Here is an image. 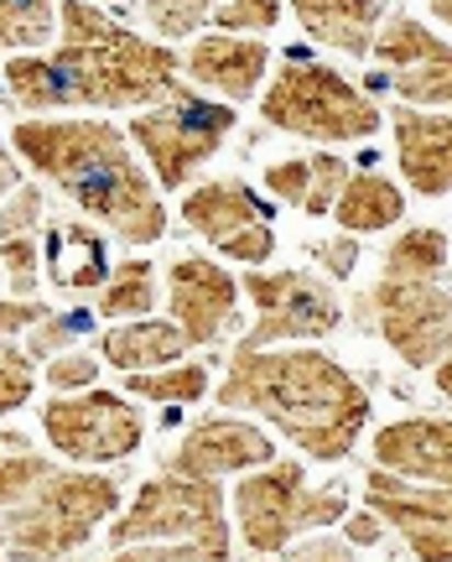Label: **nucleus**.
Masks as SVG:
<instances>
[{
    "mask_svg": "<svg viewBox=\"0 0 452 562\" xmlns=\"http://www.w3.org/2000/svg\"><path fill=\"white\" fill-rule=\"evenodd\" d=\"M182 63L167 42L131 32L89 0L58 5V47L16 53L5 63V89L21 110H146L167 100Z\"/></svg>",
    "mask_w": 452,
    "mask_h": 562,
    "instance_id": "f257e3e1",
    "label": "nucleus"
},
{
    "mask_svg": "<svg viewBox=\"0 0 452 562\" xmlns=\"http://www.w3.org/2000/svg\"><path fill=\"white\" fill-rule=\"evenodd\" d=\"M218 406L265 417L317 463L349 459L370 427V391L323 349H235L218 381Z\"/></svg>",
    "mask_w": 452,
    "mask_h": 562,
    "instance_id": "f03ea898",
    "label": "nucleus"
},
{
    "mask_svg": "<svg viewBox=\"0 0 452 562\" xmlns=\"http://www.w3.org/2000/svg\"><path fill=\"white\" fill-rule=\"evenodd\" d=\"M16 157L42 182H53L63 199L83 209L89 220L115 229L131 245H157L167 235V209L157 199V182L131 151V136L94 115L68 121H21L11 131Z\"/></svg>",
    "mask_w": 452,
    "mask_h": 562,
    "instance_id": "7ed1b4c3",
    "label": "nucleus"
},
{
    "mask_svg": "<svg viewBox=\"0 0 452 562\" xmlns=\"http://www.w3.org/2000/svg\"><path fill=\"white\" fill-rule=\"evenodd\" d=\"M120 510V484L37 453L0 459V558L63 562Z\"/></svg>",
    "mask_w": 452,
    "mask_h": 562,
    "instance_id": "20e7f679",
    "label": "nucleus"
},
{
    "mask_svg": "<svg viewBox=\"0 0 452 562\" xmlns=\"http://www.w3.org/2000/svg\"><path fill=\"white\" fill-rule=\"evenodd\" d=\"M442 277H448V235L421 224L391 240L380 281L359 297L364 328H374L411 370H437L452 360V292Z\"/></svg>",
    "mask_w": 452,
    "mask_h": 562,
    "instance_id": "39448f33",
    "label": "nucleus"
},
{
    "mask_svg": "<svg viewBox=\"0 0 452 562\" xmlns=\"http://www.w3.org/2000/svg\"><path fill=\"white\" fill-rule=\"evenodd\" d=\"M349 516V495L328 484V490H313L302 463L296 459H271L265 469H250L239 474L235 484V521L239 537L250 552L271 558V552H286L292 537L302 531H323Z\"/></svg>",
    "mask_w": 452,
    "mask_h": 562,
    "instance_id": "423d86ee",
    "label": "nucleus"
},
{
    "mask_svg": "<svg viewBox=\"0 0 452 562\" xmlns=\"http://www.w3.org/2000/svg\"><path fill=\"white\" fill-rule=\"evenodd\" d=\"M260 115L271 131L307 140H370L380 131V104L354 89V83L334 74L328 63H292L265 83L260 94Z\"/></svg>",
    "mask_w": 452,
    "mask_h": 562,
    "instance_id": "0eeeda50",
    "label": "nucleus"
},
{
    "mask_svg": "<svg viewBox=\"0 0 452 562\" xmlns=\"http://www.w3.org/2000/svg\"><path fill=\"white\" fill-rule=\"evenodd\" d=\"M235 104L208 100L197 89H172L167 100L146 104L140 115H131V140L136 151L151 161V178L161 188H188L193 172L208 157H218V146L235 131Z\"/></svg>",
    "mask_w": 452,
    "mask_h": 562,
    "instance_id": "6e6552de",
    "label": "nucleus"
},
{
    "mask_svg": "<svg viewBox=\"0 0 452 562\" xmlns=\"http://www.w3.org/2000/svg\"><path fill=\"white\" fill-rule=\"evenodd\" d=\"M131 542H208L229 558V501L218 480H182V474H151L110 526V547Z\"/></svg>",
    "mask_w": 452,
    "mask_h": 562,
    "instance_id": "1a4fd4ad",
    "label": "nucleus"
},
{
    "mask_svg": "<svg viewBox=\"0 0 452 562\" xmlns=\"http://www.w3.org/2000/svg\"><path fill=\"white\" fill-rule=\"evenodd\" d=\"M42 432L74 469L89 463H120L131 459L146 438V417L131 406L125 391H74V396H53L42 406Z\"/></svg>",
    "mask_w": 452,
    "mask_h": 562,
    "instance_id": "9d476101",
    "label": "nucleus"
},
{
    "mask_svg": "<svg viewBox=\"0 0 452 562\" xmlns=\"http://www.w3.org/2000/svg\"><path fill=\"white\" fill-rule=\"evenodd\" d=\"M245 292L256 302V323L239 339V349H275V344L296 339H328L343 307H338L334 286L313 271H250Z\"/></svg>",
    "mask_w": 452,
    "mask_h": 562,
    "instance_id": "9b49d317",
    "label": "nucleus"
},
{
    "mask_svg": "<svg viewBox=\"0 0 452 562\" xmlns=\"http://www.w3.org/2000/svg\"><path fill=\"white\" fill-rule=\"evenodd\" d=\"M182 224L193 229L197 240H208L214 250H224L229 261L250 266V271H260L275 250L271 209L250 193V182H239V178H214V182L188 188Z\"/></svg>",
    "mask_w": 452,
    "mask_h": 562,
    "instance_id": "f8f14e48",
    "label": "nucleus"
},
{
    "mask_svg": "<svg viewBox=\"0 0 452 562\" xmlns=\"http://www.w3.org/2000/svg\"><path fill=\"white\" fill-rule=\"evenodd\" d=\"M374 58L391 68V89L400 94V104H437L452 110V42L427 32L416 16H391L374 32Z\"/></svg>",
    "mask_w": 452,
    "mask_h": 562,
    "instance_id": "ddd939ff",
    "label": "nucleus"
},
{
    "mask_svg": "<svg viewBox=\"0 0 452 562\" xmlns=\"http://www.w3.org/2000/svg\"><path fill=\"white\" fill-rule=\"evenodd\" d=\"M380 521L400 531V542L416 552V562H452V490L442 484L395 480L370 463V490H364Z\"/></svg>",
    "mask_w": 452,
    "mask_h": 562,
    "instance_id": "4468645a",
    "label": "nucleus"
},
{
    "mask_svg": "<svg viewBox=\"0 0 452 562\" xmlns=\"http://www.w3.org/2000/svg\"><path fill=\"white\" fill-rule=\"evenodd\" d=\"M167 318L193 349H214L239 328V281L208 256H178L167 271Z\"/></svg>",
    "mask_w": 452,
    "mask_h": 562,
    "instance_id": "2eb2a0df",
    "label": "nucleus"
},
{
    "mask_svg": "<svg viewBox=\"0 0 452 562\" xmlns=\"http://www.w3.org/2000/svg\"><path fill=\"white\" fill-rule=\"evenodd\" d=\"M275 459V442L245 417H203L188 427L167 453L161 469L182 474V480H224V474H250Z\"/></svg>",
    "mask_w": 452,
    "mask_h": 562,
    "instance_id": "dca6fc26",
    "label": "nucleus"
},
{
    "mask_svg": "<svg viewBox=\"0 0 452 562\" xmlns=\"http://www.w3.org/2000/svg\"><path fill=\"white\" fill-rule=\"evenodd\" d=\"M374 469L452 490V417H400L374 427Z\"/></svg>",
    "mask_w": 452,
    "mask_h": 562,
    "instance_id": "f3484780",
    "label": "nucleus"
},
{
    "mask_svg": "<svg viewBox=\"0 0 452 562\" xmlns=\"http://www.w3.org/2000/svg\"><path fill=\"white\" fill-rule=\"evenodd\" d=\"M265 68H271V47L260 37H235V32H208V37H197L193 47H188V58H182V74H188L197 89L218 94L224 104L250 100L260 89V79H265Z\"/></svg>",
    "mask_w": 452,
    "mask_h": 562,
    "instance_id": "a211bd4d",
    "label": "nucleus"
},
{
    "mask_svg": "<svg viewBox=\"0 0 452 562\" xmlns=\"http://www.w3.org/2000/svg\"><path fill=\"white\" fill-rule=\"evenodd\" d=\"M400 178L416 188V199H448L452 193V115H421L400 104L391 115Z\"/></svg>",
    "mask_w": 452,
    "mask_h": 562,
    "instance_id": "6ab92c4d",
    "label": "nucleus"
},
{
    "mask_svg": "<svg viewBox=\"0 0 452 562\" xmlns=\"http://www.w3.org/2000/svg\"><path fill=\"white\" fill-rule=\"evenodd\" d=\"M302 32L343 58H370L374 32L385 26L380 0H292Z\"/></svg>",
    "mask_w": 452,
    "mask_h": 562,
    "instance_id": "aec40b11",
    "label": "nucleus"
},
{
    "mask_svg": "<svg viewBox=\"0 0 452 562\" xmlns=\"http://www.w3.org/2000/svg\"><path fill=\"white\" fill-rule=\"evenodd\" d=\"M349 182V161L334 151H313V157H286L265 167V188L281 203H292L302 214H334L338 193Z\"/></svg>",
    "mask_w": 452,
    "mask_h": 562,
    "instance_id": "412c9836",
    "label": "nucleus"
},
{
    "mask_svg": "<svg viewBox=\"0 0 452 562\" xmlns=\"http://www.w3.org/2000/svg\"><path fill=\"white\" fill-rule=\"evenodd\" d=\"M193 344L172 318H140V323H120L99 339L104 364H115L120 375H136V370H161V364H178Z\"/></svg>",
    "mask_w": 452,
    "mask_h": 562,
    "instance_id": "4be33fe9",
    "label": "nucleus"
},
{
    "mask_svg": "<svg viewBox=\"0 0 452 562\" xmlns=\"http://www.w3.org/2000/svg\"><path fill=\"white\" fill-rule=\"evenodd\" d=\"M334 220L349 229V235H374V229H391V224L406 220V199L385 172H349L343 193L334 203Z\"/></svg>",
    "mask_w": 452,
    "mask_h": 562,
    "instance_id": "5701e85b",
    "label": "nucleus"
},
{
    "mask_svg": "<svg viewBox=\"0 0 452 562\" xmlns=\"http://www.w3.org/2000/svg\"><path fill=\"white\" fill-rule=\"evenodd\" d=\"M161 286H157V266L136 256V261L115 266L110 277H104V292H99V313L104 318H151V307H157Z\"/></svg>",
    "mask_w": 452,
    "mask_h": 562,
    "instance_id": "b1692460",
    "label": "nucleus"
},
{
    "mask_svg": "<svg viewBox=\"0 0 452 562\" xmlns=\"http://www.w3.org/2000/svg\"><path fill=\"white\" fill-rule=\"evenodd\" d=\"M125 396L161 406H193L208 396V364H161V370H136L125 375Z\"/></svg>",
    "mask_w": 452,
    "mask_h": 562,
    "instance_id": "393cba45",
    "label": "nucleus"
},
{
    "mask_svg": "<svg viewBox=\"0 0 452 562\" xmlns=\"http://www.w3.org/2000/svg\"><path fill=\"white\" fill-rule=\"evenodd\" d=\"M58 37V0H0V53H42Z\"/></svg>",
    "mask_w": 452,
    "mask_h": 562,
    "instance_id": "a878e982",
    "label": "nucleus"
},
{
    "mask_svg": "<svg viewBox=\"0 0 452 562\" xmlns=\"http://www.w3.org/2000/svg\"><path fill=\"white\" fill-rule=\"evenodd\" d=\"M58 286H74V292H83V286H104V250H99V240L89 235V229H79V224H63L58 229Z\"/></svg>",
    "mask_w": 452,
    "mask_h": 562,
    "instance_id": "bb28decb",
    "label": "nucleus"
},
{
    "mask_svg": "<svg viewBox=\"0 0 452 562\" xmlns=\"http://www.w3.org/2000/svg\"><path fill=\"white\" fill-rule=\"evenodd\" d=\"M218 0H140L146 21L161 32V42H178V37H193L203 21L214 16Z\"/></svg>",
    "mask_w": 452,
    "mask_h": 562,
    "instance_id": "cd10ccee",
    "label": "nucleus"
},
{
    "mask_svg": "<svg viewBox=\"0 0 452 562\" xmlns=\"http://www.w3.org/2000/svg\"><path fill=\"white\" fill-rule=\"evenodd\" d=\"M32 391H37L32 355L0 339V417H5V412H21V406L32 402Z\"/></svg>",
    "mask_w": 452,
    "mask_h": 562,
    "instance_id": "c85d7f7f",
    "label": "nucleus"
},
{
    "mask_svg": "<svg viewBox=\"0 0 452 562\" xmlns=\"http://www.w3.org/2000/svg\"><path fill=\"white\" fill-rule=\"evenodd\" d=\"M0 271H5V281H11L16 297H37L42 292V245L32 240V235L0 240Z\"/></svg>",
    "mask_w": 452,
    "mask_h": 562,
    "instance_id": "c756f323",
    "label": "nucleus"
},
{
    "mask_svg": "<svg viewBox=\"0 0 452 562\" xmlns=\"http://www.w3.org/2000/svg\"><path fill=\"white\" fill-rule=\"evenodd\" d=\"M89 328H94V318H89V307H74V313H58V318L47 313V318H42L37 328L26 334V355H32V360H37V355H58L63 344L83 339Z\"/></svg>",
    "mask_w": 452,
    "mask_h": 562,
    "instance_id": "7c9ffc66",
    "label": "nucleus"
},
{
    "mask_svg": "<svg viewBox=\"0 0 452 562\" xmlns=\"http://www.w3.org/2000/svg\"><path fill=\"white\" fill-rule=\"evenodd\" d=\"M104 562H229L208 542H131L115 547Z\"/></svg>",
    "mask_w": 452,
    "mask_h": 562,
    "instance_id": "2f4dec72",
    "label": "nucleus"
},
{
    "mask_svg": "<svg viewBox=\"0 0 452 562\" xmlns=\"http://www.w3.org/2000/svg\"><path fill=\"white\" fill-rule=\"evenodd\" d=\"M281 21V0H224L214 5V26L218 32H275Z\"/></svg>",
    "mask_w": 452,
    "mask_h": 562,
    "instance_id": "473e14b6",
    "label": "nucleus"
},
{
    "mask_svg": "<svg viewBox=\"0 0 452 562\" xmlns=\"http://www.w3.org/2000/svg\"><path fill=\"white\" fill-rule=\"evenodd\" d=\"M42 214H47V199H42V188H26V182H21L16 193L0 203V240H21V235L42 229Z\"/></svg>",
    "mask_w": 452,
    "mask_h": 562,
    "instance_id": "72a5a7b5",
    "label": "nucleus"
},
{
    "mask_svg": "<svg viewBox=\"0 0 452 562\" xmlns=\"http://www.w3.org/2000/svg\"><path fill=\"white\" fill-rule=\"evenodd\" d=\"M42 375H47V385H53L58 396H74V391H89V385L99 381V364L89 360V355H79V349H74V355H58V360L47 364Z\"/></svg>",
    "mask_w": 452,
    "mask_h": 562,
    "instance_id": "f704fd0d",
    "label": "nucleus"
},
{
    "mask_svg": "<svg viewBox=\"0 0 452 562\" xmlns=\"http://www.w3.org/2000/svg\"><path fill=\"white\" fill-rule=\"evenodd\" d=\"M42 318H47V307H42L37 297H5L0 302V339H11V334H32Z\"/></svg>",
    "mask_w": 452,
    "mask_h": 562,
    "instance_id": "c9c22d12",
    "label": "nucleus"
},
{
    "mask_svg": "<svg viewBox=\"0 0 452 562\" xmlns=\"http://www.w3.org/2000/svg\"><path fill=\"white\" fill-rule=\"evenodd\" d=\"M313 256H317V266H323L334 281H349V277H354V261H359V245L354 240H317Z\"/></svg>",
    "mask_w": 452,
    "mask_h": 562,
    "instance_id": "e433bc0d",
    "label": "nucleus"
},
{
    "mask_svg": "<svg viewBox=\"0 0 452 562\" xmlns=\"http://www.w3.org/2000/svg\"><path fill=\"white\" fill-rule=\"evenodd\" d=\"M292 562H359L354 542H338V537H313V542L292 547Z\"/></svg>",
    "mask_w": 452,
    "mask_h": 562,
    "instance_id": "4c0bfd02",
    "label": "nucleus"
},
{
    "mask_svg": "<svg viewBox=\"0 0 452 562\" xmlns=\"http://www.w3.org/2000/svg\"><path fill=\"white\" fill-rule=\"evenodd\" d=\"M343 531H349V542L354 547H374L385 537V521L374 516V510H354V516H343Z\"/></svg>",
    "mask_w": 452,
    "mask_h": 562,
    "instance_id": "58836bf2",
    "label": "nucleus"
},
{
    "mask_svg": "<svg viewBox=\"0 0 452 562\" xmlns=\"http://www.w3.org/2000/svg\"><path fill=\"white\" fill-rule=\"evenodd\" d=\"M16 188H21V167H16V157H11V151L0 146V203L11 199Z\"/></svg>",
    "mask_w": 452,
    "mask_h": 562,
    "instance_id": "ea45409f",
    "label": "nucleus"
},
{
    "mask_svg": "<svg viewBox=\"0 0 452 562\" xmlns=\"http://www.w3.org/2000/svg\"><path fill=\"white\" fill-rule=\"evenodd\" d=\"M432 375H437V391H442V396L452 402V360H442V364L432 370Z\"/></svg>",
    "mask_w": 452,
    "mask_h": 562,
    "instance_id": "a19ab883",
    "label": "nucleus"
},
{
    "mask_svg": "<svg viewBox=\"0 0 452 562\" xmlns=\"http://www.w3.org/2000/svg\"><path fill=\"white\" fill-rule=\"evenodd\" d=\"M432 5V16L442 21V26H452V0H427Z\"/></svg>",
    "mask_w": 452,
    "mask_h": 562,
    "instance_id": "79ce46f5",
    "label": "nucleus"
},
{
    "mask_svg": "<svg viewBox=\"0 0 452 562\" xmlns=\"http://www.w3.org/2000/svg\"><path fill=\"white\" fill-rule=\"evenodd\" d=\"M0 281H5V271H0Z\"/></svg>",
    "mask_w": 452,
    "mask_h": 562,
    "instance_id": "37998d69",
    "label": "nucleus"
}]
</instances>
